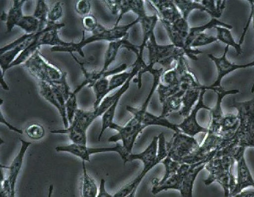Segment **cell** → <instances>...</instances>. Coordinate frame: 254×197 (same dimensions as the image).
<instances>
[{"instance_id": "2", "label": "cell", "mask_w": 254, "mask_h": 197, "mask_svg": "<svg viewBox=\"0 0 254 197\" xmlns=\"http://www.w3.org/2000/svg\"><path fill=\"white\" fill-rule=\"evenodd\" d=\"M139 23V19L137 18L131 23L123 25V26H115L113 28H107L100 24H98L96 30L92 33V35L86 38L84 32L83 37L80 42H72L69 47H54L51 49L53 53H66L70 55L78 53L82 58H85L83 49L86 45L97 42V41H106L109 43L119 40L129 35L128 31L135 24Z\"/></svg>"}, {"instance_id": "29", "label": "cell", "mask_w": 254, "mask_h": 197, "mask_svg": "<svg viewBox=\"0 0 254 197\" xmlns=\"http://www.w3.org/2000/svg\"><path fill=\"white\" fill-rule=\"evenodd\" d=\"M82 178L81 186L82 197H97L99 189L96 182L88 174L85 161H82Z\"/></svg>"}, {"instance_id": "31", "label": "cell", "mask_w": 254, "mask_h": 197, "mask_svg": "<svg viewBox=\"0 0 254 197\" xmlns=\"http://www.w3.org/2000/svg\"><path fill=\"white\" fill-rule=\"evenodd\" d=\"M47 25L43 24L34 15L24 16L16 26L25 32L26 34H34L46 28Z\"/></svg>"}, {"instance_id": "42", "label": "cell", "mask_w": 254, "mask_h": 197, "mask_svg": "<svg viewBox=\"0 0 254 197\" xmlns=\"http://www.w3.org/2000/svg\"><path fill=\"white\" fill-rule=\"evenodd\" d=\"M103 2L113 15L119 16L121 12V0H106Z\"/></svg>"}, {"instance_id": "33", "label": "cell", "mask_w": 254, "mask_h": 197, "mask_svg": "<svg viewBox=\"0 0 254 197\" xmlns=\"http://www.w3.org/2000/svg\"><path fill=\"white\" fill-rule=\"evenodd\" d=\"M214 28L217 30L216 37L218 40L225 43L227 45V46H231L234 48L237 52V55H240L243 53V50H242L241 45L235 42L232 35H231L230 30L221 26H216Z\"/></svg>"}, {"instance_id": "46", "label": "cell", "mask_w": 254, "mask_h": 197, "mask_svg": "<svg viewBox=\"0 0 254 197\" xmlns=\"http://www.w3.org/2000/svg\"><path fill=\"white\" fill-rule=\"evenodd\" d=\"M0 82H1V86L4 90L9 91V87L4 80V74L2 73L1 71H0Z\"/></svg>"}, {"instance_id": "48", "label": "cell", "mask_w": 254, "mask_h": 197, "mask_svg": "<svg viewBox=\"0 0 254 197\" xmlns=\"http://www.w3.org/2000/svg\"><path fill=\"white\" fill-rule=\"evenodd\" d=\"M53 185H51L49 186L48 197H52V196H53Z\"/></svg>"}, {"instance_id": "5", "label": "cell", "mask_w": 254, "mask_h": 197, "mask_svg": "<svg viewBox=\"0 0 254 197\" xmlns=\"http://www.w3.org/2000/svg\"><path fill=\"white\" fill-rule=\"evenodd\" d=\"M235 162V159L229 156L214 157L206 164L205 169L209 175L203 180L204 185L208 186L217 182L222 187L224 197H229L236 185V178L231 172Z\"/></svg>"}, {"instance_id": "10", "label": "cell", "mask_w": 254, "mask_h": 197, "mask_svg": "<svg viewBox=\"0 0 254 197\" xmlns=\"http://www.w3.org/2000/svg\"><path fill=\"white\" fill-rule=\"evenodd\" d=\"M57 152H66L71 153L76 157H79L82 161H90V155L96 154V153H102L107 152H115L119 154L123 159L125 164L127 163L128 157L129 153L126 150L123 145L117 143L114 147H109V148H89L84 145L73 144L64 145V146H57L55 148Z\"/></svg>"}, {"instance_id": "45", "label": "cell", "mask_w": 254, "mask_h": 197, "mask_svg": "<svg viewBox=\"0 0 254 197\" xmlns=\"http://www.w3.org/2000/svg\"><path fill=\"white\" fill-rule=\"evenodd\" d=\"M231 197H254V189L243 190L239 194Z\"/></svg>"}, {"instance_id": "40", "label": "cell", "mask_w": 254, "mask_h": 197, "mask_svg": "<svg viewBox=\"0 0 254 197\" xmlns=\"http://www.w3.org/2000/svg\"><path fill=\"white\" fill-rule=\"evenodd\" d=\"M82 27L87 32H93L98 26V20L92 14L84 16L82 20Z\"/></svg>"}, {"instance_id": "11", "label": "cell", "mask_w": 254, "mask_h": 197, "mask_svg": "<svg viewBox=\"0 0 254 197\" xmlns=\"http://www.w3.org/2000/svg\"><path fill=\"white\" fill-rule=\"evenodd\" d=\"M148 2L158 11L159 18L168 22L175 30L189 32V22L183 18L174 1L152 0Z\"/></svg>"}, {"instance_id": "6", "label": "cell", "mask_w": 254, "mask_h": 197, "mask_svg": "<svg viewBox=\"0 0 254 197\" xmlns=\"http://www.w3.org/2000/svg\"><path fill=\"white\" fill-rule=\"evenodd\" d=\"M245 148L241 146H228L221 149L217 152L214 158L223 156L233 157L237 163V176L236 185L234 190L229 195V197L239 194L249 187L254 189V179L248 167L245 157Z\"/></svg>"}, {"instance_id": "7", "label": "cell", "mask_w": 254, "mask_h": 197, "mask_svg": "<svg viewBox=\"0 0 254 197\" xmlns=\"http://www.w3.org/2000/svg\"><path fill=\"white\" fill-rule=\"evenodd\" d=\"M146 47L149 51L148 67L153 68L156 64H160L165 72L170 69L173 62H178L182 57H185L186 55L184 50L175 47L174 45L157 44L154 34L150 37Z\"/></svg>"}, {"instance_id": "18", "label": "cell", "mask_w": 254, "mask_h": 197, "mask_svg": "<svg viewBox=\"0 0 254 197\" xmlns=\"http://www.w3.org/2000/svg\"><path fill=\"white\" fill-rule=\"evenodd\" d=\"M216 26L223 27V28L229 29V30H231L233 28V26L231 25L224 23V22L217 20L216 18H212V20L209 22H208L207 24L190 29L189 35H188L187 40H186L187 57L194 60V61H197L198 58L197 55L203 53V52L199 51V50L192 49L191 48L192 43L199 36V35L203 33L204 30H207V29L214 28Z\"/></svg>"}, {"instance_id": "15", "label": "cell", "mask_w": 254, "mask_h": 197, "mask_svg": "<svg viewBox=\"0 0 254 197\" xmlns=\"http://www.w3.org/2000/svg\"><path fill=\"white\" fill-rule=\"evenodd\" d=\"M206 90L205 89L201 90L197 105L192 109L190 115L185 118V119L183 120L181 124H177V128L183 133L192 136V137H194V136L197 135V134L201 133V132H204V133L207 132L208 133V129L202 127L201 126H200V124H198L197 121V113L200 110L205 109L210 111L211 109L210 107L204 105L203 103V97Z\"/></svg>"}, {"instance_id": "20", "label": "cell", "mask_w": 254, "mask_h": 197, "mask_svg": "<svg viewBox=\"0 0 254 197\" xmlns=\"http://www.w3.org/2000/svg\"><path fill=\"white\" fill-rule=\"evenodd\" d=\"M127 110L133 115V117L135 118L140 124L145 126L146 128L150 126H160L170 129V130L174 131L175 132H182L177 128V124L171 123L166 118L153 115L147 111H142L140 109H136V108L129 105L127 106Z\"/></svg>"}, {"instance_id": "35", "label": "cell", "mask_w": 254, "mask_h": 197, "mask_svg": "<svg viewBox=\"0 0 254 197\" xmlns=\"http://www.w3.org/2000/svg\"><path fill=\"white\" fill-rule=\"evenodd\" d=\"M162 164L165 167V173L164 178L160 180L161 182H164L171 176L177 173L181 164L179 163L178 161L173 160L171 157L167 156L165 157L164 160H162Z\"/></svg>"}, {"instance_id": "41", "label": "cell", "mask_w": 254, "mask_h": 197, "mask_svg": "<svg viewBox=\"0 0 254 197\" xmlns=\"http://www.w3.org/2000/svg\"><path fill=\"white\" fill-rule=\"evenodd\" d=\"M90 10L91 4L88 0H79L76 2L75 11L79 15L84 17L89 14Z\"/></svg>"}, {"instance_id": "21", "label": "cell", "mask_w": 254, "mask_h": 197, "mask_svg": "<svg viewBox=\"0 0 254 197\" xmlns=\"http://www.w3.org/2000/svg\"><path fill=\"white\" fill-rule=\"evenodd\" d=\"M129 35L124 38L119 39V40L113 41L109 43L108 48L105 52L104 64L102 69V71H107L108 70L109 66L115 61L117 57L119 50L122 48H126L129 51H132L136 54V55H139V46H136L130 43L128 41Z\"/></svg>"}, {"instance_id": "3", "label": "cell", "mask_w": 254, "mask_h": 197, "mask_svg": "<svg viewBox=\"0 0 254 197\" xmlns=\"http://www.w3.org/2000/svg\"><path fill=\"white\" fill-rule=\"evenodd\" d=\"M231 107L238 111L240 124L229 146L254 148V97L245 102L233 100Z\"/></svg>"}, {"instance_id": "26", "label": "cell", "mask_w": 254, "mask_h": 197, "mask_svg": "<svg viewBox=\"0 0 254 197\" xmlns=\"http://www.w3.org/2000/svg\"><path fill=\"white\" fill-rule=\"evenodd\" d=\"M34 34H28V38L21 44L13 48L10 51L5 52L2 55H0V67H1V71L5 75V72L9 69L10 66L13 64V62L18 57L28 46L33 38Z\"/></svg>"}, {"instance_id": "16", "label": "cell", "mask_w": 254, "mask_h": 197, "mask_svg": "<svg viewBox=\"0 0 254 197\" xmlns=\"http://www.w3.org/2000/svg\"><path fill=\"white\" fill-rule=\"evenodd\" d=\"M71 55L76 63L79 65L80 69H81L84 75V81L79 86L76 87L75 90L73 91V93L76 95H77V93L80 92L84 87L87 86L91 88V87L94 86L95 83L99 81V80H102L103 78H106L109 76H112L116 74L121 73V72L125 71L128 67L127 64H123L119 66V67L115 68V69L107 70V71H102V70H100L99 71L94 70V71L89 72L84 67L83 64L80 62L78 58L74 55V54H71Z\"/></svg>"}, {"instance_id": "28", "label": "cell", "mask_w": 254, "mask_h": 197, "mask_svg": "<svg viewBox=\"0 0 254 197\" xmlns=\"http://www.w3.org/2000/svg\"><path fill=\"white\" fill-rule=\"evenodd\" d=\"M239 124H240V120L238 116L233 114H228L224 116V119L221 124L218 136L230 143L231 138L234 135L239 128Z\"/></svg>"}, {"instance_id": "14", "label": "cell", "mask_w": 254, "mask_h": 197, "mask_svg": "<svg viewBox=\"0 0 254 197\" xmlns=\"http://www.w3.org/2000/svg\"><path fill=\"white\" fill-rule=\"evenodd\" d=\"M216 155H210L205 160L200 161V162L192 164L184 163L181 164L178 170L179 173L183 174V186L181 193V197H193V189L194 183L198 174H199L204 169H205L206 164L211 161L215 157Z\"/></svg>"}, {"instance_id": "30", "label": "cell", "mask_w": 254, "mask_h": 197, "mask_svg": "<svg viewBox=\"0 0 254 197\" xmlns=\"http://www.w3.org/2000/svg\"><path fill=\"white\" fill-rule=\"evenodd\" d=\"M161 22H162L163 26H164L165 30H166L167 34L171 41H172L173 45L175 47L179 48L185 51L186 55H187V47H186V40H187L189 32H181V31L176 30L172 28L171 24L168 22L165 21L162 18H159Z\"/></svg>"}, {"instance_id": "17", "label": "cell", "mask_w": 254, "mask_h": 197, "mask_svg": "<svg viewBox=\"0 0 254 197\" xmlns=\"http://www.w3.org/2000/svg\"><path fill=\"white\" fill-rule=\"evenodd\" d=\"M229 46H226L225 49L224 55L221 58H216L212 55V54H208V57L214 62L218 70V77L216 82L210 86L211 90L212 88H216V87L221 86V82H222V78L225 76L230 73V72L234 71V70L239 69H245V68L254 67V61L251 63L247 64H243V65H238V64H235L231 63L227 59V53H228L229 50Z\"/></svg>"}, {"instance_id": "23", "label": "cell", "mask_w": 254, "mask_h": 197, "mask_svg": "<svg viewBox=\"0 0 254 197\" xmlns=\"http://www.w3.org/2000/svg\"><path fill=\"white\" fill-rule=\"evenodd\" d=\"M25 3V0H14L7 13L3 12L1 19L6 22L7 32H12L14 26H16L18 22L24 17L22 8Z\"/></svg>"}, {"instance_id": "47", "label": "cell", "mask_w": 254, "mask_h": 197, "mask_svg": "<svg viewBox=\"0 0 254 197\" xmlns=\"http://www.w3.org/2000/svg\"><path fill=\"white\" fill-rule=\"evenodd\" d=\"M249 3H251V11L253 12V26L254 29V0H250Z\"/></svg>"}, {"instance_id": "27", "label": "cell", "mask_w": 254, "mask_h": 197, "mask_svg": "<svg viewBox=\"0 0 254 197\" xmlns=\"http://www.w3.org/2000/svg\"><path fill=\"white\" fill-rule=\"evenodd\" d=\"M203 89L211 90L210 86H204L203 85L188 89L183 97V104L179 112L180 115L185 118L190 115V113H191L192 111V107H193L196 101L199 100L200 93Z\"/></svg>"}, {"instance_id": "37", "label": "cell", "mask_w": 254, "mask_h": 197, "mask_svg": "<svg viewBox=\"0 0 254 197\" xmlns=\"http://www.w3.org/2000/svg\"><path fill=\"white\" fill-rule=\"evenodd\" d=\"M24 133L31 139L38 140L44 137L45 130L41 124H33L26 129Z\"/></svg>"}, {"instance_id": "34", "label": "cell", "mask_w": 254, "mask_h": 197, "mask_svg": "<svg viewBox=\"0 0 254 197\" xmlns=\"http://www.w3.org/2000/svg\"><path fill=\"white\" fill-rule=\"evenodd\" d=\"M49 9L46 1L44 0H38L37 1L36 9L33 14L39 20H40L43 24H48Z\"/></svg>"}, {"instance_id": "12", "label": "cell", "mask_w": 254, "mask_h": 197, "mask_svg": "<svg viewBox=\"0 0 254 197\" xmlns=\"http://www.w3.org/2000/svg\"><path fill=\"white\" fill-rule=\"evenodd\" d=\"M145 128V126L140 124L134 117L132 118V119L125 126L113 123L110 129L117 131L118 133L115 135L111 136L109 138L108 142L117 143L121 140L126 150L129 153H131L132 149L133 148L136 140Z\"/></svg>"}, {"instance_id": "13", "label": "cell", "mask_w": 254, "mask_h": 197, "mask_svg": "<svg viewBox=\"0 0 254 197\" xmlns=\"http://www.w3.org/2000/svg\"><path fill=\"white\" fill-rule=\"evenodd\" d=\"M21 147L17 155L13 159V162L9 167H6L9 170V176L7 179L1 183V188L7 193L8 197H15V188L16 182L20 172L21 171L24 163V157L29 147L32 143L24 140H21Z\"/></svg>"}, {"instance_id": "38", "label": "cell", "mask_w": 254, "mask_h": 197, "mask_svg": "<svg viewBox=\"0 0 254 197\" xmlns=\"http://www.w3.org/2000/svg\"><path fill=\"white\" fill-rule=\"evenodd\" d=\"M63 16V6L61 1H58L54 4L49 10L48 20L49 21L55 22L61 19Z\"/></svg>"}, {"instance_id": "19", "label": "cell", "mask_w": 254, "mask_h": 197, "mask_svg": "<svg viewBox=\"0 0 254 197\" xmlns=\"http://www.w3.org/2000/svg\"><path fill=\"white\" fill-rule=\"evenodd\" d=\"M212 90H213L214 92L217 93L218 99H217L215 107L213 109H210V113H211L212 121L211 123H210V127L208 128V133L218 135L221 124H222V120L224 118L222 109L223 99L226 95L237 94V93L240 92V91L239 90H226L222 87L212 88Z\"/></svg>"}, {"instance_id": "44", "label": "cell", "mask_w": 254, "mask_h": 197, "mask_svg": "<svg viewBox=\"0 0 254 197\" xmlns=\"http://www.w3.org/2000/svg\"><path fill=\"white\" fill-rule=\"evenodd\" d=\"M97 197H113L112 195L107 192L104 179L101 180L100 189H99V193Z\"/></svg>"}, {"instance_id": "22", "label": "cell", "mask_w": 254, "mask_h": 197, "mask_svg": "<svg viewBox=\"0 0 254 197\" xmlns=\"http://www.w3.org/2000/svg\"><path fill=\"white\" fill-rule=\"evenodd\" d=\"M39 93L41 96L52 105L54 106L58 110L62 120H63L64 128L67 129L69 127V123L68 122L66 110L64 109L60 104L59 99L55 94V91L50 85L44 82H38Z\"/></svg>"}, {"instance_id": "32", "label": "cell", "mask_w": 254, "mask_h": 197, "mask_svg": "<svg viewBox=\"0 0 254 197\" xmlns=\"http://www.w3.org/2000/svg\"><path fill=\"white\" fill-rule=\"evenodd\" d=\"M175 5L181 10L183 18L188 20V18L190 14V12L194 9L199 10V11L207 12L209 15L211 13L209 10L206 9L205 7L200 2V1H192V0H175Z\"/></svg>"}, {"instance_id": "9", "label": "cell", "mask_w": 254, "mask_h": 197, "mask_svg": "<svg viewBox=\"0 0 254 197\" xmlns=\"http://www.w3.org/2000/svg\"><path fill=\"white\" fill-rule=\"evenodd\" d=\"M200 145L197 140L183 132H175L169 142H166L168 157L181 163L184 159L195 152Z\"/></svg>"}, {"instance_id": "39", "label": "cell", "mask_w": 254, "mask_h": 197, "mask_svg": "<svg viewBox=\"0 0 254 197\" xmlns=\"http://www.w3.org/2000/svg\"><path fill=\"white\" fill-rule=\"evenodd\" d=\"M217 41H218L217 37L210 36V35H206L204 33H202L192 43L191 48L205 46V45L216 42Z\"/></svg>"}, {"instance_id": "36", "label": "cell", "mask_w": 254, "mask_h": 197, "mask_svg": "<svg viewBox=\"0 0 254 197\" xmlns=\"http://www.w3.org/2000/svg\"><path fill=\"white\" fill-rule=\"evenodd\" d=\"M66 114L69 126L73 121L76 111L78 109L77 108V101H76V95L72 92L71 95L65 101Z\"/></svg>"}, {"instance_id": "25", "label": "cell", "mask_w": 254, "mask_h": 197, "mask_svg": "<svg viewBox=\"0 0 254 197\" xmlns=\"http://www.w3.org/2000/svg\"><path fill=\"white\" fill-rule=\"evenodd\" d=\"M183 174L177 173L171 177L168 178L164 182H161L160 180L155 178L151 180L152 186V194L156 196L159 193L163 191H167L169 190H174L181 192L182 186H183Z\"/></svg>"}, {"instance_id": "24", "label": "cell", "mask_w": 254, "mask_h": 197, "mask_svg": "<svg viewBox=\"0 0 254 197\" xmlns=\"http://www.w3.org/2000/svg\"><path fill=\"white\" fill-rule=\"evenodd\" d=\"M137 18L139 19V23L141 24L143 32V40L139 46V53L138 55L143 56V51L146 43L149 41L151 35L154 34V28L158 21L159 17L157 14L148 16L144 11L140 12L139 15H137Z\"/></svg>"}, {"instance_id": "49", "label": "cell", "mask_w": 254, "mask_h": 197, "mask_svg": "<svg viewBox=\"0 0 254 197\" xmlns=\"http://www.w3.org/2000/svg\"><path fill=\"white\" fill-rule=\"evenodd\" d=\"M251 92H252V93H254V84L253 85V86H252Z\"/></svg>"}, {"instance_id": "4", "label": "cell", "mask_w": 254, "mask_h": 197, "mask_svg": "<svg viewBox=\"0 0 254 197\" xmlns=\"http://www.w3.org/2000/svg\"><path fill=\"white\" fill-rule=\"evenodd\" d=\"M65 27V24H57L49 21L46 28L41 32L34 34V38L28 46L10 66V68L23 65L24 63L37 51H39L41 46L49 45L54 47H69L72 42H66L60 38L59 32Z\"/></svg>"}, {"instance_id": "43", "label": "cell", "mask_w": 254, "mask_h": 197, "mask_svg": "<svg viewBox=\"0 0 254 197\" xmlns=\"http://www.w3.org/2000/svg\"><path fill=\"white\" fill-rule=\"evenodd\" d=\"M0 122H1V124L5 125L6 127L9 128V130L13 131L14 132H17V133L20 134H24L23 131L16 128L15 126L12 125V124L9 123V122H8L7 120L5 119V118L3 117V114H2L1 111H0Z\"/></svg>"}, {"instance_id": "1", "label": "cell", "mask_w": 254, "mask_h": 197, "mask_svg": "<svg viewBox=\"0 0 254 197\" xmlns=\"http://www.w3.org/2000/svg\"><path fill=\"white\" fill-rule=\"evenodd\" d=\"M38 81L46 82L63 92L65 101L72 93L67 82V72L47 61L37 51L22 65Z\"/></svg>"}, {"instance_id": "8", "label": "cell", "mask_w": 254, "mask_h": 197, "mask_svg": "<svg viewBox=\"0 0 254 197\" xmlns=\"http://www.w3.org/2000/svg\"><path fill=\"white\" fill-rule=\"evenodd\" d=\"M97 118L93 111L78 109L69 127L64 130L51 131L53 134H66L73 144L87 146V131Z\"/></svg>"}]
</instances>
